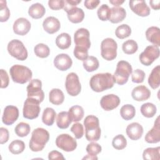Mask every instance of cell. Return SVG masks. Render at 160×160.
<instances>
[{
	"label": "cell",
	"mask_w": 160,
	"mask_h": 160,
	"mask_svg": "<svg viewBox=\"0 0 160 160\" xmlns=\"http://www.w3.org/2000/svg\"><path fill=\"white\" fill-rule=\"evenodd\" d=\"M89 32L87 29L79 28L74 34V41L76 46L74 49V56L79 59L88 56V49L91 46Z\"/></svg>",
	"instance_id": "obj_1"
},
{
	"label": "cell",
	"mask_w": 160,
	"mask_h": 160,
	"mask_svg": "<svg viewBox=\"0 0 160 160\" xmlns=\"http://www.w3.org/2000/svg\"><path fill=\"white\" fill-rule=\"evenodd\" d=\"M114 81L113 76L109 72L98 73L91 77L89 85L92 91L99 92L113 87Z\"/></svg>",
	"instance_id": "obj_2"
},
{
	"label": "cell",
	"mask_w": 160,
	"mask_h": 160,
	"mask_svg": "<svg viewBox=\"0 0 160 160\" xmlns=\"http://www.w3.org/2000/svg\"><path fill=\"white\" fill-rule=\"evenodd\" d=\"M49 139V132L44 128H38L32 132L29 142V148L33 152L41 151L44 148Z\"/></svg>",
	"instance_id": "obj_3"
},
{
	"label": "cell",
	"mask_w": 160,
	"mask_h": 160,
	"mask_svg": "<svg viewBox=\"0 0 160 160\" xmlns=\"http://www.w3.org/2000/svg\"><path fill=\"white\" fill-rule=\"evenodd\" d=\"M85 136L88 141H97L101 137V128L99 119L94 115L86 116L84 120Z\"/></svg>",
	"instance_id": "obj_4"
},
{
	"label": "cell",
	"mask_w": 160,
	"mask_h": 160,
	"mask_svg": "<svg viewBox=\"0 0 160 160\" xmlns=\"http://www.w3.org/2000/svg\"><path fill=\"white\" fill-rule=\"evenodd\" d=\"M9 73L14 82L22 84L29 81L32 76V71L29 68L19 64L12 66L9 69Z\"/></svg>",
	"instance_id": "obj_5"
},
{
	"label": "cell",
	"mask_w": 160,
	"mask_h": 160,
	"mask_svg": "<svg viewBox=\"0 0 160 160\" xmlns=\"http://www.w3.org/2000/svg\"><path fill=\"white\" fill-rule=\"evenodd\" d=\"M132 72L131 65L126 61H120L118 62L116 71L114 73L113 78L114 82L119 85L126 84L129 76Z\"/></svg>",
	"instance_id": "obj_6"
},
{
	"label": "cell",
	"mask_w": 160,
	"mask_h": 160,
	"mask_svg": "<svg viewBox=\"0 0 160 160\" xmlns=\"http://www.w3.org/2000/svg\"><path fill=\"white\" fill-rule=\"evenodd\" d=\"M118 44L112 38H108L102 40L101 44V54L103 59L112 61L117 56Z\"/></svg>",
	"instance_id": "obj_7"
},
{
	"label": "cell",
	"mask_w": 160,
	"mask_h": 160,
	"mask_svg": "<svg viewBox=\"0 0 160 160\" xmlns=\"http://www.w3.org/2000/svg\"><path fill=\"white\" fill-rule=\"evenodd\" d=\"M9 54L19 61H24L28 58V51L24 44L18 39H12L7 46Z\"/></svg>",
	"instance_id": "obj_8"
},
{
	"label": "cell",
	"mask_w": 160,
	"mask_h": 160,
	"mask_svg": "<svg viewBox=\"0 0 160 160\" xmlns=\"http://www.w3.org/2000/svg\"><path fill=\"white\" fill-rule=\"evenodd\" d=\"M41 102L37 99L28 98L24 103V107L22 109L23 117L28 119H34L38 117L41 108L39 104Z\"/></svg>",
	"instance_id": "obj_9"
},
{
	"label": "cell",
	"mask_w": 160,
	"mask_h": 160,
	"mask_svg": "<svg viewBox=\"0 0 160 160\" xmlns=\"http://www.w3.org/2000/svg\"><path fill=\"white\" fill-rule=\"evenodd\" d=\"M65 87L67 92L71 96H76L80 93L81 85L79 77L75 72H70L67 75Z\"/></svg>",
	"instance_id": "obj_10"
},
{
	"label": "cell",
	"mask_w": 160,
	"mask_h": 160,
	"mask_svg": "<svg viewBox=\"0 0 160 160\" xmlns=\"http://www.w3.org/2000/svg\"><path fill=\"white\" fill-rule=\"evenodd\" d=\"M159 56V47L154 45L147 46L139 56L141 63L144 66H150Z\"/></svg>",
	"instance_id": "obj_11"
},
{
	"label": "cell",
	"mask_w": 160,
	"mask_h": 160,
	"mask_svg": "<svg viewBox=\"0 0 160 160\" xmlns=\"http://www.w3.org/2000/svg\"><path fill=\"white\" fill-rule=\"evenodd\" d=\"M56 145L58 148L66 152L74 151L77 148L76 140L68 134H61L56 139Z\"/></svg>",
	"instance_id": "obj_12"
},
{
	"label": "cell",
	"mask_w": 160,
	"mask_h": 160,
	"mask_svg": "<svg viewBox=\"0 0 160 160\" xmlns=\"http://www.w3.org/2000/svg\"><path fill=\"white\" fill-rule=\"evenodd\" d=\"M28 98H32L37 99L40 102H42L44 98V93L42 90V82L38 79H34L30 81L27 86Z\"/></svg>",
	"instance_id": "obj_13"
},
{
	"label": "cell",
	"mask_w": 160,
	"mask_h": 160,
	"mask_svg": "<svg viewBox=\"0 0 160 160\" xmlns=\"http://www.w3.org/2000/svg\"><path fill=\"white\" fill-rule=\"evenodd\" d=\"M129 5L132 11L139 16L146 17L150 14V8L144 1H130L129 2Z\"/></svg>",
	"instance_id": "obj_14"
},
{
	"label": "cell",
	"mask_w": 160,
	"mask_h": 160,
	"mask_svg": "<svg viewBox=\"0 0 160 160\" xmlns=\"http://www.w3.org/2000/svg\"><path fill=\"white\" fill-rule=\"evenodd\" d=\"M19 117V110L16 106L9 105L5 107L2 116V122L8 126L12 124Z\"/></svg>",
	"instance_id": "obj_15"
},
{
	"label": "cell",
	"mask_w": 160,
	"mask_h": 160,
	"mask_svg": "<svg viewBox=\"0 0 160 160\" xmlns=\"http://www.w3.org/2000/svg\"><path fill=\"white\" fill-rule=\"evenodd\" d=\"M120 102L121 100L117 95L110 94L102 97L100 101V105L104 110L109 111L116 108Z\"/></svg>",
	"instance_id": "obj_16"
},
{
	"label": "cell",
	"mask_w": 160,
	"mask_h": 160,
	"mask_svg": "<svg viewBox=\"0 0 160 160\" xmlns=\"http://www.w3.org/2000/svg\"><path fill=\"white\" fill-rule=\"evenodd\" d=\"M72 64L71 57L64 53L57 55L54 59V65L59 70L64 71L69 69Z\"/></svg>",
	"instance_id": "obj_17"
},
{
	"label": "cell",
	"mask_w": 160,
	"mask_h": 160,
	"mask_svg": "<svg viewBox=\"0 0 160 160\" xmlns=\"http://www.w3.org/2000/svg\"><path fill=\"white\" fill-rule=\"evenodd\" d=\"M31 26V22L26 18H19L14 21L12 28L15 34L24 36L29 32Z\"/></svg>",
	"instance_id": "obj_18"
},
{
	"label": "cell",
	"mask_w": 160,
	"mask_h": 160,
	"mask_svg": "<svg viewBox=\"0 0 160 160\" xmlns=\"http://www.w3.org/2000/svg\"><path fill=\"white\" fill-rule=\"evenodd\" d=\"M144 139L147 142L151 144L158 143L160 141V122L159 116L154 121L153 127L146 134Z\"/></svg>",
	"instance_id": "obj_19"
},
{
	"label": "cell",
	"mask_w": 160,
	"mask_h": 160,
	"mask_svg": "<svg viewBox=\"0 0 160 160\" xmlns=\"http://www.w3.org/2000/svg\"><path fill=\"white\" fill-rule=\"evenodd\" d=\"M42 27L46 32L51 34L59 30L61 23L54 16H49L43 21Z\"/></svg>",
	"instance_id": "obj_20"
},
{
	"label": "cell",
	"mask_w": 160,
	"mask_h": 160,
	"mask_svg": "<svg viewBox=\"0 0 160 160\" xmlns=\"http://www.w3.org/2000/svg\"><path fill=\"white\" fill-rule=\"evenodd\" d=\"M131 96L135 101H144L150 98L151 91L146 86L141 85L135 87L132 89Z\"/></svg>",
	"instance_id": "obj_21"
},
{
	"label": "cell",
	"mask_w": 160,
	"mask_h": 160,
	"mask_svg": "<svg viewBox=\"0 0 160 160\" xmlns=\"http://www.w3.org/2000/svg\"><path fill=\"white\" fill-rule=\"evenodd\" d=\"M128 136L134 141L139 139L143 134V128L138 122H132L129 124L126 129Z\"/></svg>",
	"instance_id": "obj_22"
},
{
	"label": "cell",
	"mask_w": 160,
	"mask_h": 160,
	"mask_svg": "<svg viewBox=\"0 0 160 160\" xmlns=\"http://www.w3.org/2000/svg\"><path fill=\"white\" fill-rule=\"evenodd\" d=\"M146 37L147 40L153 45L158 47L160 46V31L158 27L151 26L148 28L146 31Z\"/></svg>",
	"instance_id": "obj_23"
},
{
	"label": "cell",
	"mask_w": 160,
	"mask_h": 160,
	"mask_svg": "<svg viewBox=\"0 0 160 160\" xmlns=\"http://www.w3.org/2000/svg\"><path fill=\"white\" fill-rule=\"evenodd\" d=\"M126 16V11L122 7H112L111 8V15L109 21L112 23H118L122 21Z\"/></svg>",
	"instance_id": "obj_24"
},
{
	"label": "cell",
	"mask_w": 160,
	"mask_h": 160,
	"mask_svg": "<svg viewBox=\"0 0 160 160\" xmlns=\"http://www.w3.org/2000/svg\"><path fill=\"white\" fill-rule=\"evenodd\" d=\"M68 18L72 23H79L82 21L84 18V12L81 8L74 7L71 9L68 12Z\"/></svg>",
	"instance_id": "obj_25"
},
{
	"label": "cell",
	"mask_w": 160,
	"mask_h": 160,
	"mask_svg": "<svg viewBox=\"0 0 160 160\" xmlns=\"http://www.w3.org/2000/svg\"><path fill=\"white\" fill-rule=\"evenodd\" d=\"M46 12V9L44 6L39 2L31 5L28 10L29 15L33 19H40L44 16Z\"/></svg>",
	"instance_id": "obj_26"
},
{
	"label": "cell",
	"mask_w": 160,
	"mask_h": 160,
	"mask_svg": "<svg viewBox=\"0 0 160 160\" xmlns=\"http://www.w3.org/2000/svg\"><path fill=\"white\" fill-rule=\"evenodd\" d=\"M148 84L152 89H157L160 85V66L153 68L148 78Z\"/></svg>",
	"instance_id": "obj_27"
},
{
	"label": "cell",
	"mask_w": 160,
	"mask_h": 160,
	"mask_svg": "<svg viewBox=\"0 0 160 160\" xmlns=\"http://www.w3.org/2000/svg\"><path fill=\"white\" fill-rule=\"evenodd\" d=\"M72 120L70 118L68 112L62 111L58 113L56 118V124L58 127L60 129H66L68 128Z\"/></svg>",
	"instance_id": "obj_28"
},
{
	"label": "cell",
	"mask_w": 160,
	"mask_h": 160,
	"mask_svg": "<svg viewBox=\"0 0 160 160\" xmlns=\"http://www.w3.org/2000/svg\"><path fill=\"white\" fill-rule=\"evenodd\" d=\"M49 100L50 102L54 105L61 104L64 100L63 92L58 88L52 89L49 93Z\"/></svg>",
	"instance_id": "obj_29"
},
{
	"label": "cell",
	"mask_w": 160,
	"mask_h": 160,
	"mask_svg": "<svg viewBox=\"0 0 160 160\" xmlns=\"http://www.w3.org/2000/svg\"><path fill=\"white\" fill-rule=\"evenodd\" d=\"M56 44L61 49H66L70 47L71 44V38L66 32L59 34L56 38Z\"/></svg>",
	"instance_id": "obj_30"
},
{
	"label": "cell",
	"mask_w": 160,
	"mask_h": 160,
	"mask_svg": "<svg viewBox=\"0 0 160 160\" xmlns=\"http://www.w3.org/2000/svg\"><path fill=\"white\" fill-rule=\"evenodd\" d=\"M56 116V112L52 108H46L42 115V121L46 126H52L54 122Z\"/></svg>",
	"instance_id": "obj_31"
},
{
	"label": "cell",
	"mask_w": 160,
	"mask_h": 160,
	"mask_svg": "<svg viewBox=\"0 0 160 160\" xmlns=\"http://www.w3.org/2000/svg\"><path fill=\"white\" fill-rule=\"evenodd\" d=\"M68 112L72 121L73 122H78L81 121L84 114L83 108L79 105H75L71 107Z\"/></svg>",
	"instance_id": "obj_32"
},
{
	"label": "cell",
	"mask_w": 160,
	"mask_h": 160,
	"mask_svg": "<svg viewBox=\"0 0 160 160\" xmlns=\"http://www.w3.org/2000/svg\"><path fill=\"white\" fill-rule=\"evenodd\" d=\"M142 158L144 160H159L160 147L146 148L143 151Z\"/></svg>",
	"instance_id": "obj_33"
},
{
	"label": "cell",
	"mask_w": 160,
	"mask_h": 160,
	"mask_svg": "<svg viewBox=\"0 0 160 160\" xmlns=\"http://www.w3.org/2000/svg\"><path fill=\"white\" fill-rule=\"evenodd\" d=\"M120 114L122 118L124 120H131L135 116V108L132 104H125L121 107L120 109Z\"/></svg>",
	"instance_id": "obj_34"
},
{
	"label": "cell",
	"mask_w": 160,
	"mask_h": 160,
	"mask_svg": "<svg viewBox=\"0 0 160 160\" xmlns=\"http://www.w3.org/2000/svg\"><path fill=\"white\" fill-rule=\"evenodd\" d=\"M83 67L88 72H92L98 69L99 66L98 59L92 56H88L87 59L83 61Z\"/></svg>",
	"instance_id": "obj_35"
},
{
	"label": "cell",
	"mask_w": 160,
	"mask_h": 160,
	"mask_svg": "<svg viewBox=\"0 0 160 160\" xmlns=\"http://www.w3.org/2000/svg\"><path fill=\"white\" fill-rule=\"evenodd\" d=\"M141 112L143 116L150 118H152L157 112L156 106L151 102H146L141 106Z\"/></svg>",
	"instance_id": "obj_36"
},
{
	"label": "cell",
	"mask_w": 160,
	"mask_h": 160,
	"mask_svg": "<svg viewBox=\"0 0 160 160\" xmlns=\"http://www.w3.org/2000/svg\"><path fill=\"white\" fill-rule=\"evenodd\" d=\"M24 142L19 139L12 141L8 146L9 151L13 154H19L24 151L25 149Z\"/></svg>",
	"instance_id": "obj_37"
},
{
	"label": "cell",
	"mask_w": 160,
	"mask_h": 160,
	"mask_svg": "<svg viewBox=\"0 0 160 160\" xmlns=\"http://www.w3.org/2000/svg\"><path fill=\"white\" fill-rule=\"evenodd\" d=\"M34 52L36 56L41 58H46L50 54L49 47L44 43H39L34 48Z\"/></svg>",
	"instance_id": "obj_38"
},
{
	"label": "cell",
	"mask_w": 160,
	"mask_h": 160,
	"mask_svg": "<svg viewBox=\"0 0 160 160\" xmlns=\"http://www.w3.org/2000/svg\"><path fill=\"white\" fill-rule=\"evenodd\" d=\"M138 49L137 42L133 39H129L123 42L122 49L125 54H132L135 53Z\"/></svg>",
	"instance_id": "obj_39"
},
{
	"label": "cell",
	"mask_w": 160,
	"mask_h": 160,
	"mask_svg": "<svg viewBox=\"0 0 160 160\" xmlns=\"http://www.w3.org/2000/svg\"><path fill=\"white\" fill-rule=\"evenodd\" d=\"M131 34V28L129 26L126 24H121L117 27L115 34L116 37L119 39H122L126 38L129 37Z\"/></svg>",
	"instance_id": "obj_40"
},
{
	"label": "cell",
	"mask_w": 160,
	"mask_h": 160,
	"mask_svg": "<svg viewBox=\"0 0 160 160\" xmlns=\"http://www.w3.org/2000/svg\"><path fill=\"white\" fill-rule=\"evenodd\" d=\"M31 127L29 124L24 122L18 123L15 127L14 131L16 135L19 137H25L30 132Z\"/></svg>",
	"instance_id": "obj_41"
},
{
	"label": "cell",
	"mask_w": 160,
	"mask_h": 160,
	"mask_svg": "<svg viewBox=\"0 0 160 160\" xmlns=\"http://www.w3.org/2000/svg\"><path fill=\"white\" fill-rule=\"evenodd\" d=\"M97 14L100 20L106 21L109 19L111 15V8H109L106 4H103L98 8Z\"/></svg>",
	"instance_id": "obj_42"
},
{
	"label": "cell",
	"mask_w": 160,
	"mask_h": 160,
	"mask_svg": "<svg viewBox=\"0 0 160 160\" xmlns=\"http://www.w3.org/2000/svg\"><path fill=\"white\" fill-rule=\"evenodd\" d=\"M112 145L116 149L121 150L126 147L127 140L122 134H118L112 139Z\"/></svg>",
	"instance_id": "obj_43"
},
{
	"label": "cell",
	"mask_w": 160,
	"mask_h": 160,
	"mask_svg": "<svg viewBox=\"0 0 160 160\" xmlns=\"http://www.w3.org/2000/svg\"><path fill=\"white\" fill-rule=\"evenodd\" d=\"M0 21L6 22L10 17V11L6 5V1H0Z\"/></svg>",
	"instance_id": "obj_44"
},
{
	"label": "cell",
	"mask_w": 160,
	"mask_h": 160,
	"mask_svg": "<svg viewBox=\"0 0 160 160\" xmlns=\"http://www.w3.org/2000/svg\"><path fill=\"white\" fill-rule=\"evenodd\" d=\"M86 150L88 154L92 156H96L97 154L101 152L102 148L98 143L92 142L88 144Z\"/></svg>",
	"instance_id": "obj_45"
},
{
	"label": "cell",
	"mask_w": 160,
	"mask_h": 160,
	"mask_svg": "<svg viewBox=\"0 0 160 160\" xmlns=\"http://www.w3.org/2000/svg\"><path fill=\"white\" fill-rule=\"evenodd\" d=\"M131 74V79L133 82L141 83L144 81L145 78V72L142 70L136 69L132 72Z\"/></svg>",
	"instance_id": "obj_46"
},
{
	"label": "cell",
	"mask_w": 160,
	"mask_h": 160,
	"mask_svg": "<svg viewBox=\"0 0 160 160\" xmlns=\"http://www.w3.org/2000/svg\"><path fill=\"white\" fill-rule=\"evenodd\" d=\"M71 131L74 134L76 139H81L84 135V128L82 124L76 122L71 128Z\"/></svg>",
	"instance_id": "obj_47"
},
{
	"label": "cell",
	"mask_w": 160,
	"mask_h": 160,
	"mask_svg": "<svg viewBox=\"0 0 160 160\" xmlns=\"http://www.w3.org/2000/svg\"><path fill=\"white\" fill-rule=\"evenodd\" d=\"M64 1L63 0H49L48 1L49 7L52 10H59L64 8Z\"/></svg>",
	"instance_id": "obj_48"
},
{
	"label": "cell",
	"mask_w": 160,
	"mask_h": 160,
	"mask_svg": "<svg viewBox=\"0 0 160 160\" xmlns=\"http://www.w3.org/2000/svg\"><path fill=\"white\" fill-rule=\"evenodd\" d=\"M0 76H1V88H6L8 86L9 82V78L8 76V74L7 72L1 69L0 70Z\"/></svg>",
	"instance_id": "obj_49"
},
{
	"label": "cell",
	"mask_w": 160,
	"mask_h": 160,
	"mask_svg": "<svg viewBox=\"0 0 160 160\" xmlns=\"http://www.w3.org/2000/svg\"><path fill=\"white\" fill-rule=\"evenodd\" d=\"M81 2V0H65L63 9L67 12L71 9L76 7V6Z\"/></svg>",
	"instance_id": "obj_50"
},
{
	"label": "cell",
	"mask_w": 160,
	"mask_h": 160,
	"mask_svg": "<svg viewBox=\"0 0 160 160\" xmlns=\"http://www.w3.org/2000/svg\"><path fill=\"white\" fill-rule=\"evenodd\" d=\"M9 131L8 130L3 127L0 128V143L1 144H3L7 142L9 140Z\"/></svg>",
	"instance_id": "obj_51"
},
{
	"label": "cell",
	"mask_w": 160,
	"mask_h": 160,
	"mask_svg": "<svg viewBox=\"0 0 160 160\" xmlns=\"http://www.w3.org/2000/svg\"><path fill=\"white\" fill-rule=\"evenodd\" d=\"M48 159H62L64 160L65 158L63 156L62 154L58 151H52L48 154Z\"/></svg>",
	"instance_id": "obj_52"
},
{
	"label": "cell",
	"mask_w": 160,
	"mask_h": 160,
	"mask_svg": "<svg viewBox=\"0 0 160 160\" xmlns=\"http://www.w3.org/2000/svg\"><path fill=\"white\" fill-rule=\"evenodd\" d=\"M100 3L99 0H86L84 2V6L89 9H95Z\"/></svg>",
	"instance_id": "obj_53"
},
{
	"label": "cell",
	"mask_w": 160,
	"mask_h": 160,
	"mask_svg": "<svg viewBox=\"0 0 160 160\" xmlns=\"http://www.w3.org/2000/svg\"><path fill=\"white\" fill-rule=\"evenodd\" d=\"M149 4L153 9L158 10L160 8V1L159 0H151L149 1Z\"/></svg>",
	"instance_id": "obj_54"
},
{
	"label": "cell",
	"mask_w": 160,
	"mask_h": 160,
	"mask_svg": "<svg viewBox=\"0 0 160 160\" xmlns=\"http://www.w3.org/2000/svg\"><path fill=\"white\" fill-rule=\"evenodd\" d=\"M109 2L114 6V7H119L120 5H121L122 3L124 2V1H121V0H110Z\"/></svg>",
	"instance_id": "obj_55"
},
{
	"label": "cell",
	"mask_w": 160,
	"mask_h": 160,
	"mask_svg": "<svg viewBox=\"0 0 160 160\" xmlns=\"http://www.w3.org/2000/svg\"><path fill=\"white\" fill-rule=\"evenodd\" d=\"M98 157L96 156H92V155H89L88 154L87 156H84L82 159H92V160H95V159H98Z\"/></svg>",
	"instance_id": "obj_56"
}]
</instances>
